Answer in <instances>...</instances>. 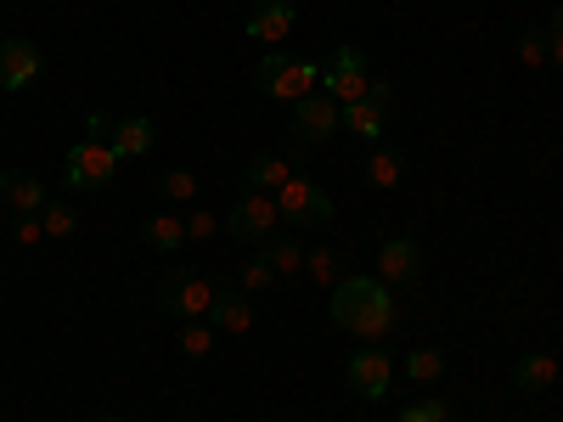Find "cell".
Masks as SVG:
<instances>
[{"label": "cell", "instance_id": "ac0fdd59", "mask_svg": "<svg viewBox=\"0 0 563 422\" xmlns=\"http://www.w3.org/2000/svg\"><path fill=\"white\" fill-rule=\"evenodd\" d=\"M141 237H147V248H158V254H180V248H186V220H175V214H153Z\"/></svg>", "mask_w": 563, "mask_h": 422}, {"label": "cell", "instance_id": "4fadbf2b", "mask_svg": "<svg viewBox=\"0 0 563 422\" xmlns=\"http://www.w3.org/2000/svg\"><path fill=\"white\" fill-rule=\"evenodd\" d=\"M0 198H7L12 214H40L45 209V186L29 169H0Z\"/></svg>", "mask_w": 563, "mask_h": 422}, {"label": "cell", "instance_id": "44dd1931", "mask_svg": "<svg viewBox=\"0 0 563 422\" xmlns=\"http://www.w3.org/2000/svg\"><path fill=\"white\" fill-rule=\"evenodd\" d=\"M305 270H310V281H321V288H339L344 281V254L316 248V254H305Z\"/></svg>", "mask_w": 563, "mask_h": 422}, {"label": "cell", "instance_id": "e575fe53", "mask_svg": "<svg viewBox=\"0 0 563 422\" xmlns=\"http://www.w3.org/2000/svg\"><path fill=\"white\" fill-rule=\"evenodd\" d=\"M97 422H124V417H97Z\"/></svg>", "mask_w": 563, "mask_h": 422}, {"label": "cell", "instance_id": "ba28073f", "mask_svg": "<svg viewBox=\"0 0 563 422\" xmlns=\"http://www.w3.org/2000/svg\"><path fill=\"white\" fill-rule=\"evenodd\" d=\"M378 281H384L389 293H411L417 281H422V254H417V243H406V237L384 243V248H378Z\"/></svg>", "mask_w": 563, "mask_h": 422}, {"label": "cell", "instance_id": "5bb4252c", "mask_svg": "<svg viewBox=\"0 0 563 422\" xmlns=\"http://www.w3.org/2000/svg\"><path fill=\"white\" fill-rule=\"evenodd\" d=\"M384 102H389V85L378 79V90H372L366 102H350V108H344V130L361 135V141H378V135H384Z\"/></svg>", "mask_w": 563, "mask_h": 422}, {"label": "cell", "instance_id": "7a4b0ae2", "mask_svg": "<svg viewBox=\"0 0 563 422\" xmlns=\"http://www.w3.org/2000/svg\"><path fill=\"white\" fill-rule=\"evenodd\" d=\"M254 85H260V97H271V102H305L310 90H321V68L310 63V57H282V52H271L260 68H254Z\"/></svg>", "mask_w": 563, "mask_h": 422}, {"label": "cell", "instance_id": "ffe728a7", "mask_svg": "<svg viewBox=\"0 0 563 422\" xmlns=\"http://www.w3.org/2000/svg\"><path fill=\"white\" fill-rule=\"evenodd\" d=\"M243 180H249V192H282V180H288V164L282 158H271V153H260V158H249V169H243Z\"/></svg>", "mask_w": 563, "mask_h": 422}, {"label": "cell", "instance_id": "d6986e66", "mask_svg": "<svg viewBox=\"0 0 563 422\" xmlns=\"http://www.w3.org/2000/svg\"><path fill=\"white\" fill-rule=\"evenodd\" d=\"M400 175H406V158H400L395 147H372V158H366V186L389 192V186H400Z\"/></svg>", "mask_w": 563, "mask_h": 422}, {"label": "cell", "instance_id": "4dcf8cb0", "mask_svg": "<svg viewBox=\"0 0 563 422\" xmlns=\"http://www.w3.org/2000/svg\"><path fill=\"white\" fill-rule=\"evenodd\" d=\"M113 124H119V119H108V113H90V119H85V141H113Z\"/></svg>", "mask_w": 563, "mask_h": 422}, {"label": "cell", "instance_id": "9c48e42d", "mask_svg": "<svg viewBox=\"0 0 563 422\" xmlns=\"http://www.w3.org/2000/svg\"><path fill=\"white\" fill-rule=\"evenodd\" d=\"M40 45L12 34V40H0V90H29L40 79Z\"/></svg>", "mask_w": 563, "mask_h": 422}, {"label": "cell", "instance_id": "83f0119b", "mask_svg": "<svg viewBox=\"0 0 563 422\" xmlns=\"http://www.w3.org/2000/svg\"><path fill=\"white\" fill-rule=\"evenodd\" d=\"M451 411L440 406V400H417V406H406V417L400 422H445Z\"/></svg>", "mask_w": 563, "mask_h": 422}, {"label": "cell", "instance_id": "d4e9b609", "mask_svg": "<svg viewBox=\"0 0 563 422\" xmlns=\"http://www.w3.org/2000/svg\"><path fill=\"white\" fill-rule=\"evenodd\" d=\"M519 57H525L530 68H541V63L552 57V34H547V29H525V34H519Z\"/></svg>", "mask_w": 563, "mask_h": 422}, {"label": "cell", "instance_id": "3957f363", "mask_svg": "<svg viewBox=\"0 0 563 422\" xmlns=\"http://www.w3.org/2000/svg\"><path fill=\"white\" fill-rule=\"evenodd\" d=\"M158 304H164L169 315H180V321H209L214 281L198 276V270H186V265H175V270H164V281H158Z\"/></svg>", "mask_w": 563, "mask_h": 422}, {"label": "cell", "instance_id": "52a82bcc", "mask_svg": "<svg viewBox=\"0 0 563 422\" xmlns=\"http://www.w3.org/2000/svg\"><path fill=\"white\" fill-rule=\"evenodd\" d=\"M333 130H344V108L327 97V90H310L305 102H294V135L310 141V147H321Z\"/></svg>", "mask_w": 563, "mask_h": 422}, {"label": "cell", "instance_id": "f1b7e54d", "mask_svg": "<svg viewBox=\"0 0 563 422\" xmlns=\"http://www.w3.org/2000/svg\"><path fill=\"white\" fill-rule=\"evenodd\" d=\"M12 237H18L23 248H34V243L45 237V225H40V214H18V225H12Z\"/></svg>", "mask_w": 563, "mask_h": 422}, {"label": "cell", "instance_id": "2e32d148", "mask_svg": "<svg viewBox=\"0 0 563 422\" xmlns=\"http://www.w3.org/2000/svg\"><path fill=\"white\" fill-rule=\"evenodd\" d=\"M153 141H158L153 119H119V124H113V141H108V147H113L119 158H141V153L153 147Z\"/></svg>", "mask_w": 563, "mask_h": 422}, {"label": "cell", "instance_id": "484cf974", "mask_svg": "<svg viewBox=\"0 0 563 422\" xmlns=\"http://www.w3.org/2000/svg\"><path fill=\"white\" fill-rule=\"evenodd\" d=\"M260 259H271V270H282V276H288V270H299V265H305L299 243H276V248H265Z\"/></svg>", "mask_w": 563, "mask_h": 422}, {"label": "cell", "instance_id": "277c9868", "mask_svg": "<svg viewBox=\"0 0 563 422\" xmlns=\"http://www.w3.org/2000/svg\"><path fill=\"white\" fill-rule=\"evenodd\" d=\"M276 214L288 225H327L333 220V198H327V186L310 180V175H288L276 192Z\"/></svg>", "mask_w": 563, "mask_h": 422}, {"label": "cell", "instance_id": "9a60e30c", "mask_svg": "<svg viewBox=\"0 0 563 422\" xmlns=\"http://www.w3.org/2000/svg\"><path fill=\"white\" fill-rule=\"evenodd\" d=\"M209 326H220V333H249L254 326V310L238 288H214V304H209Z\"/></svg>", "mask_w": 563, "mask_h": 422}, {"label": "cell", "instance_id": "6da1fadb", "mask_svg": "<svg viewBox=\"0 0 563 422\" xmlns=\"http://www.w3.org/2000/svg\"><path fill=\"white\" fill-rule=\"evenodd\" d=\"M395 293L384 288L378 276H344L339 288H333V321L344 326V333L366 338V344H378L389 326H395Z\"/></svg>", "mask_w": 563, "mask_h": 422}, {"label": "cell", "instance_id": "7c38bea8", "mask_svg": "<svg viewBox=\"0 0 563 422\" xmlns=\"http://www.w3.org/2000/svg\"><path fill=\"white\" fill-rule=\"evenodd\" d=\"M249 34L260 45H282L294 34V0H260V7L249 12Z\"/></svg>", "mask_w": 563, "mask_h": 422}, {"label": "cell", "instance_id": "cb8c5ba5", "mask_svg": "<svg viewBox=\"0 0 563 422\" xmlns=\"http://www.w3.org/2000/svg\"><path fill=\"white\" fill-rule=\"evenodd\" d=\"M180 349L192 355V360H203V355L214 349V326H209V321H186V333H180Z\"/></svg>", "mask_w": 563, "mask_h": 422}, {"label": "cell", "instance_id": "f546056e", "mask_svg": "<svg viewBox=\"0 0 563 422\" xmlns=\"http://www.w3.org/2000/svg\"><path fill=\"white\" fill-rule=\"evenodd\" d=\"M271 276H276V270H271V259H249V270H243V288H249V293H260Z\"/></svg>", "mask_w": 563, "mask_h": 422}, {"label": "cell", "instance_id": "8fae6325", "mask_svg": "<svg viewBox=\"0 0 563 422\" xmlns=\"http://www.w3.org/2000/svg\"><path fill=\"white\" fill-rule=\"evenodd\" d=\"M389 378H395V366H389L384 349H355V360H350V389H355L361 400H384V395H389Z\"/></svg>", "mask_w": 563, "mask_h": 422}, {"label": "cell", "instance_id": "836d02e7", "mask_svg": "<svg viewBox=\"0 0 563 422\" xmlns=\"http://www.w3.org/2000/svg\"><path fill=\"white\" fill-rule=\"evenodd\" d=\"M547 34H563V7L552 12V29H547Z\"/></svg>", "mask_w": 563, "mask_h": 422}, {"label": "cell", "instance_id": "4316f807", "mask_svg": "<svg viewBox=\"0 0 563 422\" xmlns=\"http://www.w3.org/2000/svg\"><path fill=\"white\" fill-rule=\"evenodd\" d=\"M164 192H169L175 203H186V198L198 192V175H192V169H169V175H164Z\"/></svg>", "mask_w": 563, "mask_h": 422}, {"label": "cell", "instance_id": "603a6c76", "mask_svg": "<svg viewBox=\"0 0 563 422\" xmlns=\"http://www.w3.org/2000/svg\"><path fill=\"white\" fill-rule=\"evenodd\" d=\"M40 225H45V237H74L79 209H68V203H45V209H40Z\"/></svg>", "mask_w": 563, "mask_h": 422}, {"label": "cell", "instance_id": "30bf717a", "mask_svg": "<svg viewBox=\"0 0 563 422\" xmlns=\"http://www.w3.org/2000/svg\"><path fill=\"white\" fill-rule=\"evenodd\" d=\"M276 220H282V214H276V198H271V192H243V198H238V209L225 214V225L238 231V237H249V243L271 237Z\"/></svg>", "mask_w": 563, "mask_h": 422}, {"label": "cell", "instance_id": "8992f818", "mask_svg": "<svg viewBox=\"0 0 563 422\" xmlns=\"http://www.w3.org/2000/svg\"><path fill=\"white\" fill-rule=\"evenodd\" d=\"M113 164H119V153L108 147V141H79V147H68V158H63V180L74 186V192H102V186L113 180Z\"/></svg>", "mask_w": 563, "mask_h": 422}, {"label": "cell", "instance_id": "e0dca14e", "mask_svg": "<svg viewBox=\"0 0 563 422\" xmlns=\"http://www.w3.org/2000/svg\"><path fill=\"white\" fill-rule=\"evenodd\" d=\"M552 378H558V360H552V355H525L519 366H512V384H519V395L552 389Z\"/></svg>", "mask_w": 563, "mask_h": 422}, {"label": "cell", "instance_id": "d590c367", "mask_svg": "<svg viewBox=\"0 0 563 422\" xmlns=\"http://www.w3.org/2000/svg\"><path fill=\"white\" fill-rule=\"evenodd\" d=\"M445 422H456V417H445Z\"/></svg>", "mask_w": 563, "mask_h": 422}, {"label": "cell", "instance_id": "5b68a950", "mask_svg": "<svg viewBox=\"0 0 563 422\" xmlns=\"http://www.w3.org/2000/svg\"><path fill=\"white\" fill-rule=\"evenodd\" d=\"M321 90H327V97H333L339 108L366 102L372 90H378V79H372V68H366V57H361V45H344V52L333 57V68L321 74Z\"/></svg>", "mask_w": 563, "mask_h": 422}, {"label": "cell", "instance_id": "d6a6232c", "mask_svg": "<svg viewBox=\"0 0 563 422\" xmlns=\"http://www.w3.org/2000/svg\"><path fill=\"white\" fill-rule=\"evenodd\" d=\"M552 63L563 68V34H552Z\"/></svg>", "mask_w": 563, "mask_h": 422}, {"label": "cell", "instance_id": "7402d4cb", "mask_svg": "<svg viewBox=\"0 0 563 422\" xmlns=\"http://www.w3.org/2000/svg\"><path fill=\"white\" fill-rule=\"evenodd\" d=\"M440 371H445V355L440 349H411L406 355V378L411 384H440Z\"/></svg>", "mask_w": 563, "mask_h": 422}, {"label": "cell", "instance_id": "1f68e13d", "mask_svg": "<svg viewBox=\"0 0 563 422\" xmlns=\"http://www.w3.org/2000/svg\"><path fill=\"white\" fill-rule=\"evenodd\" d=\"M220 231V214H192L186 220V237H214Z\"/></svg>", "mask_w": 563, "mask_h": 422}]
</instances>
